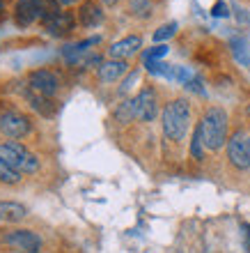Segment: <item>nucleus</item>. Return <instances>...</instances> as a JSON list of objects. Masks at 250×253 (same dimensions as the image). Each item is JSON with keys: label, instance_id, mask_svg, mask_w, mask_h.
I'll return each mask as SVG.
<instances>
[{"label": "nucleus", "instance_id": "nucleus-17", "mask_svg": "<svg viewBox=\"0 0 250 253\" xmlns=\"http://www.w3.org/2000/svg\"><path fill=\"white\" fill-rule=\"evenodd\" d=\"M129 12H131L133 16L147 19L151 14V0H129Z\"/></svg>", "mask_w": 250, "mask_h": 253}, {"label": "nucleus", "instance_id": "nucleus-26", "mask_svg": "<svg viewBox=\"0 0 250 253\" xmlns=\"http://www.w3.org/2000/svg\"><path fill=\"white\" fill-rule=\"evenodd\" d=\"M60 5H73V2H78V0H58Z\"/></svg>", "mask_w": 250, "mask_h": 253}, {"label": "nucleus", "instance_id": "nucleus-20", "mask_svg": "<svg viewBox=\"0 0 250 253\" xmlns=\"http://www.w3.org/2000/svg\"><path fill=\"white\" fill-rule=\"evenodd\" d=\"M175 33H177V23H165V26H161L156 33H154V42H165V40H170Z\"/></svg>", "mask_w": 250, "mask_h": 253}, {"label": "nucleus", "instance_id": "nucleus-13", "mask_svg": "<svg viewBox=\"0 0 250 253\" xmlns=\"http://www.w3.org/2000/svg\"><path fill=\"white\" fill-rule=\"evenodd\" d=\"M26 216H28V210L21 203H12V200H2L0 203V221H5V223H19Z\"/></svg>", "mask_w": 250, "mask_h": 253}, {"label": "nucleus", "instance_id": "nucleus-14", "mask_svg": "<svg viewBox=\"0 0 250 253\" xmlns=\"http://www.w3.org/2000/svg\"><path fill=\"white\" fill-rule=\"evenodd\" d=\"M126 69H129L126 60H108L99 67V79L104 81V83H112V81H117L119 76H124Z\"/></svg>", "mask_w": 250, "mask_h": 253}, {"label": "nucleus", "instance_id": "nucleus-19", "mask_svg": "<svg viewBox=\"0 0 250 253\" xmlns=\"http://www.w3.org/2000/svg\"><path fill=\"white\" fill-rule=\"evenodd\" d=\"M191 154H193V159H198V161L204 159V143H202V133H200V126H195V131H193V138H191Z\"/></svg>", "mask_w": 250, "mask_h": 253}, {"label": "nucleus", "instance_id": "nucleus-7", "mask_svg": "<svg viewBox=\"0 0 250 253\" xmlns=\"http://www.w3.org/2000/svg\"><path fill=\"white\" fill-rule=\"evenodd\" d=\"M28 85H30V90H33L35 94L51 99L53 94L58 92L60 83H58V79H55V74L48 72V69H35V72H30V76H28Z\"/></svg>", "mask_w": 250, "mask_h": 253}, {"label": "nucleus", "instance_id": "nucleus-21", "mask_svg": "<svg viewBox=\"0 0 250 253\" xmlns=\"http://www.w3.org/2000/svg\"><path fill=\"white\" fill-rule=\"evenodd\" d=\"M168 53V46L165 44H158V46H151L149 51L145 53V60H158V58H163Z\"/></svg>", "mask_w": 250, "mask_h": 253}, {"label": "nucleus", "instance_id": "nucleus-27", "mask_svg": "<svg viewBox=\"0 0 250 253\" xmlns=\"http://www.w3.org/2000/svg\"><path fill=\"white\" fill-rule=\"evenodd\" d=\"M119 0H104V5H108V7H112V5H117Z\"/></svg>", "mask_w": 250, "mask_h": 253}, {"label": "nucleus", "instance_id": "nucleus-15", "mask_svg": "<svg viewBox=\"0 0 250 253\" xmlns=\"http://www.w3.org/2000/svg\"><path fill=\"white\" fill-rule=\"evenodd\" d=\"M35 7H37V16H39L41 23H46L48 19H53V16H58L62 12L58 0H35Z\"/></svg>", "mask_w": 250, "mask_h": 253}, {"label": "nucleus", "instance_id": "nucleus-28", "mask_svg": "<svg viewBox=\"0 0 250 253\" xmlns=\"http://www.w3.org/2000/svg\"><path fill=\"white\" fill-rule=\"evenodd\" d=\"M0 9H2V0H0Z\"/></svg>", "mask_w": 250, "mask_h": 253}, {"label": "nucleus", "instance_id": "nucleus-4", "mask_svg": "<svg viewBox=\"0 0 250 253\" xmlns=\"http://www.w3.org/2000/svg\"><path fill=\"white\" fill-rule=\"evenodd\" d=\"M227 159L237 170L250 168V136H246V131L239 129L227 138Z\"/></svg>", "mask_w": 250, "mask_h": 253}, {"label": "nucleus", "instance_id": "nucleus-22", "mask_svg": "<svg viewBox=\"0 0 250 253\" xmlns=\"http://www.w3.org/2000/svg\"><path fill=\"white\" fill-rule=\"evenodd\" d=\"M211 14L218 16V19H225V16H230V9H227V5H225L223 0H218L216 5H214V9H211Z\"/></svg>", "mask_w": 250, "mask_h": 253}, {"label": "nucleus", "instance_id": "nucleus-2", "mask_svg": "<svg viewBox=\"0 0 250 253\" xmlns=\"http://www.w3.org/2000/svg\"><path fill=\"white\" fill-rule=\"evenodd\" d=\"M163 133L170 140H181L188 131L191 125V106L186 99H172L168 106L163 108Z\"/></svg>", "mask_w": 250, "mask_h": 253}, {"label": "nucleus", "instance_id": "nucleus-6", "mask_svg": "<svg viewBox=\"0 0 250 253\" xmlns=\"http://www.w3.org/2000/svg\"><path fill=\"white\" fill-rule=\"evenodd\" d=\"M33 129V122L26 113H19V111H7V113L0 115V131L9 136V138H26Z\"/></svg>", "mask_w": 250, "mask_h": 253}, {"label": "nucleus", "instance_id": "nucleus-8", "mask_svg": "<svg viewBox=\"0 0 250 253\" xmlns=\"http://www.w3.org/2000/svg\"><path fill=\"white\" fill-rule=\"evenodd\" d=\"M136 99V118L143 122H151L156 118L158 113V99H156V92L151 90V87H143L138 92V97H133Z\"/></svg>", "mask_w": 250, "mask_h": 253}, {"label": "nucleus", "instance_id": "nucleus-16", "mask_svg": "<svg viewBox=\"0 0 250 253\" xmlns=\"http://www.w3.org/2000/svg\"><path fill=\"white\" fill-rule=\"evenodd\" d=\"M115 118L122 125H129L131 120H136V99H126L124 104H119L115 111Z\"/></svg>", "mask_w": 250, "mask_h": 253}, {"label": "nucleus", "instance_id": "nucleus-10", "mask_svg": "<svg viewBox=\"0 0 250 253\" xmlns=\"http://www.w3.org/2000/svg\"><path fill=\"white\" fill-rule=\"evenodd\" d=\"M78 21H80V26H85V28L99 26L101 21H104V9H101V5L97 0H85V2H80Z\"/></svg>", "mask_w": 250, "mask_h": 253}, {"label": "nucleus", "instance_id": "nucleus-11", "mask_svg": "<svg viewBox=\"0 0 250 253\" xmlns=\"http://www.w3.org/2000/svg\"><path fill=\"white\" fill-rule=\"evenodd\" d=\"M44 28H46L48 35H53V37H65V35H69L73 30L71 12H60L58 16L48 19L46 23H44Z\"/></svg>", "mask_w": 250, "mask_h": 253}, {"label": "nucleus", "instance_id": "nucleus-3", "mask_svg": "<svg viewBox=\"0 0 250 253\" xmlns=\"http://www.w3.org/2000/svg\"><path fill=\"white\" fill-rule=\"evenodd\" d=\"M0 159L21 175H33L39 170V159L16 140H9V143L0 145Z\"/></svg>", "mask_w": 250, "mask_h": 253}, {"label": "nucleus", "instance_id": "nucleus-12", "mask_svg": "<svg viewBox=\"0 0 250 253\" xmlns=\"http://www.w3.org/2000/svg\"><path fill=\"white\" fill-rule=\"evenodd\" d=\"M14 16H16V23H19L21 28L33 26L35 21L39 19V16H37L35 0H19V2H16V12H14Z\"/></svg>", "mask_w": 250, "mask_h": 253}, {"label": "nucleus", "instance_id": "nucleus-24", "mask_svg": "<svg viewBox=\"0 0 250 253\" xmlns=\"http://www.w3.org/2000/svg\"><path fill=\"white\" fill-rule=\"evenodd\" d=\"M241 230H244V244H246V251L250 253V223H244V226H241Z\"/></svg>", "mask_w": 250, "mask_h": 253}, {"label": "nucleus", "instance_id": "nucleus-18", "mask_svg": "<svg viewBox=\"0 0 250 253\" xmlns=\"http://www.w3.org/2000/svg\"><path fill=\"white\" fill-rule=\"evenodd\" d=\"M0 182L2 184H19L21 182V173H16L12 166H7L2 159H0Z\"/></svg>", "mask_w": 250, "mask_h": 253}, {"label": "nucleus", "instance_id": "nucleus-1", "mask_svg": "<svg viewBox=\"0 0 250 253\" xmlns=\"http://www.w3.org/2000/svg\"><path fill=\"white\" fill-rule=\"evenodd\" d=\"M227 125H230L227 113L218 106L209 108V111L202 115V120H200L198 126H200L202 143L207 150L216 152V150H220V147L227 143Z\"/></svg>", "mask_w": 250, "mask_h": 253}, {"label": "nucleus", "instance_id": "nucleus-9", "mask_svg": "<svg viewBox=\"0 0 250 253\" xmlns=\"http://www.w3.org/2000/svg\"><path fill=\"white\" fill-rule=\"evenodd\" d=\"M143 46V40H140L138 35H129L124 40L115 42L110 48H108V55H110V60H126V58H131L136 55Z\"/></svg>", "mask_w": 250, "mask_h": 253}, {"label": "nucleus", "instance_id": "nucleus-5", "mask_svg": "<svg viewBox=\"0 0 250 253\" xmlns=\"http://www.w3.org/2000/svg\"><path fill=\"white\" fill-rule=\"evenodd\" d=\"M2 244L12 247L14 251L19 253H39L41 249V240L39 235L28 230V228H16V230H7L2 235Z\"/></svg>", "mask_w": 250, "mask_h": 253}, {"label": "nucleus", "instance_id": "nucleus-23", "mask_svg": "<svg viewBox=\"0 0 250 253\" xmlns=\"http://www.w3.org/2000/svg\"><path fill=\"white\" fill-rule=\"evenodd\" d=\"M186 87H188V90H193V92H198V94H204V87H202V81L198 79V76H195V79L191 81V83H186Z\"/></svg>", "mask_w": 250, "mask_h": 253}, {"label": "nucleus", "instance_id": "nucleus-25", "mask_svg": "<svg viewBox=\"0 0 250 253\" xmlns=\"http://www.w3.org/2000/svg\"><path fill=\"white\" fill-rule=\"evenodd\" d=\"M136 79H138V72H131V76H129V79L124 81V85L119 87V90H122V92H126V90L131 87V83H133V81H136Z\"/></svg>", "mask_w": 250, "mask_h": 253}]
</instances>
